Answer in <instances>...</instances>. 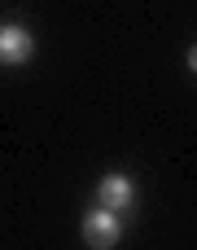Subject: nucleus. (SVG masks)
<instances>
[{"instance_id": "f257e3e1", "label": "nucleus", "mask_w": 197, "mask_h": 250, "mask_svg": "<svg viewBox=\"0 0 197 250\" xmlns=\"http://www.w3.org/2000/svg\"><path fill=\"white\" fill-rule=\"evenodd\" d=\"M118 237H123L118 211H105V207L88 211V220H83V242H88L92 250H114V246H118Z\"/></svg>"}, {"instance_id": "f03ea898", "label": "nucleus", "mask_w": 197, "mask_h": 250, "mask_svg": "<svg viewBox=\"0 0 197 250\" xmlns=\"http://www.w3.org/2000/svg\"><path fill=\"white\" fill-rule=\"evenodd\" d=\"M31 48H35V40L26 35V26H0V62L4 66H22V62H31Z\"/></svg>"}, {"instance_id": "7ed1b4c3", "label": "nucleus", "mask_w": 197, "mask_h": 250, "mask_svg": "<svg viewBox=\"0 0 197 250\" xmlns=\"http://www.w3.org/2000/svg\"><path fill=\"white\" fill-rule=\"evenodd\" d=\"M132 198H136V189H132V180L127 176H105L101 185H97V202L105 207V211H123V207H132Z\"/></svg>"}, {"instance_id": "20e7f679", "label": "nucleus", "mask_w": 197, "mask_h": 250, "mask_svg": "<svg viewBox=\"0 0 197 250\" xmlns=\"http://www.w3.org/2000/svg\"><path fill=\"white\" fill-rule=\"evenodd\" d=\"M189 70H197V44H193V53H189Z\"/></svg>"}]
</instances>
